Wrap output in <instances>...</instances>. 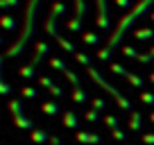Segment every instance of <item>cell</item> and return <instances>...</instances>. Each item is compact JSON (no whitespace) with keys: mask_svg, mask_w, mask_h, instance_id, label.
Listing matches in <instances>:
<instances>
[{"mask_svg":"<svg viewBox=\"0 0 154 145\" xmlns=\"http://www.w3.org/2000/svg\"><path fill=\"white\" fill-rule=\"evenodd\" d=\"M116 5L118 7H129V0H116Z\"/></svg>","mask_w":154,"mask_h":145,"instance_id":"obj_17","label":"cell"},{"mask_svg":"<svg viewBox=\"0 0 154 145\" xmlns=\"http://www.w3.org/2000/svg\"><path fill=\"white\" fill-rule=\"evenodd\" d=\"M50 66H52V68H57V70H66L63 61H59V59H52V61H50Z\"/></svg>","mask_w":154,"mask_h":145,"instance_id":"obj_14","label":"cell"},{"mask_svg":"<svg viewBox=\"0 0 154 145\" xmlns=\"http://www.w3.org/2000/svg\"><path fill=\"white\" fill-rule=\"evenodd\" d=\"M97 2V27H109V7H106V0H95Z\"/></svg>","mask_w":154,"mask_h":145,"instance_id":"obj_4","label":"cell"},{"mask_svg":"<svg viewBox=\"0 0 154 145\" xmlns=\"http://www.w3.org/2000/svg\"><path fill=\"white\" fill-rule=\"evenodd\" d=\"M18 5V0H0V7L2 9H7V7H16Z\"/></svg>","mask_w":154,"mask_h":145,"instance_id":"obj_13","label":"cell"},{"mask_svg":"<svg viewBox=\"0 0 154 145\" xmlns=\"http://www.w3.org/2000/svg\"><path fill=\"white\" fill-rule=\"evenodd\" d=\"M45 54H48V43L45 41H38L36 45H34V57H32V66H38V63L45 59Z\"/></svg>","mask_w":154,"mask_h":145,"instance_id":"obj_5","label":"cell"},{"mask_svg":"<svg viewBox=\"0 0 154 145\" xmlns=\"http://www.w3.org/2000/svg\"><path fill=\"white\" fill-rule=\"evenodd\" d=\"M0 25L5 29H16V18H11V16H0Z\"/></svg>","mask_w":154,"mask_h":145,"instance_id":"obj_7","label":"cell"},{"mask_svg":"<svg viewBox=\"0 0 154 145\" xmlns=\"http://www.w3.org/2000/svg\"><path fill=\"white\" fill-rule=\"evenodd\" d=\"M97 57H100V59H109L111 57V50L109 48H102L100 52H97Z\"/></svg>","mask_w":154,"mask_h":145,"instance_id":"obj_15","label":"cell"},{"mask_svg":"<svg viewBox=\"0 0 154 145\" xmlns=\"http://www.w3.org/2000/svg\"><path fill=\"white\" fill-rule=\"evenodd\" d=\"M122 54H125V57H136L138 59V52H136L134 48H129V45H122Z\"/></svg>","mask_w":154,"mask_h":145,"instance_id":"obj_11","label":"cell"},{"mask_svg":"<svg viewBox=\"0 0 154 145\" xmlns=\"http://www.w3.org/2000/svg\"><path fill=\"white\" fill-rule=\"evenodd\" d=\"M43 111H45V113H57L59 106H57V104H50V102H48V104H43Z\"/></svg>","mask_w":154,"mask_h":145,"instance_id":"obj_12","label":"cell"},{"mask_svg":"<svg viewBox=\"0 0 154 145\" xmlns=\"http://www.w3.org/2000/svg\"><path fill=\"white\" fill-rule=\"evenodd\" d=\"M82 41H84V43H97V41H100V39H97V34H93V32H86V34H84V36H82Z\"/></svg>","mask_w":154,"mask_h":145,"instance_id":"obj_10","label":"cell"},{"mask_svg":"<svg viewBox=\"0 0 154 145\" xmlns=\"http://www.w3.org/2000/svg\"><path fill=\"white\" fill-rule=\"evenodd\" d=\"M152 20H154V14H152Z\"/></svg>","mask_w":154,"mask_h":145,"instance_id":"obj_20","label":"cell"},{"mask_svg":"<svg viewBox=\"0 0 154 145\" xmlns=\"http://www.w3.org/2000/svg\"><path fill=\"white\" fill-rule=\"evenodd\" d=\"M41 84H43V86H48V88H50V93H54L57 97H61V95H63V91H61V88L57 86V84H52V82H50L48 77H41Z\"/></svg>","mask_w":154,"mask_h":145,"instance_id":"obj_6","label":"cell"},{"mask_svg":"<svg viewBox=\"0 0 154 145\" xmlns=\"http://www.w3.org/2000/svg\"><path fill=\"white\" fill-rule=\"evenodd\" d=\"M149 57H152V59H154V48H152V50H149Z\"/></svg>","mask_w":154,"mask_h":145,"instance_id":"obj_18","label":"cell"},{"mask_svg":"<svg viewBox=\"0 0 154 145\" xmlns=\"http://www.w3.org/2000/svg\"><path fill=\"white\" fill-rule=\"evenodd\" d=\"M149 5H154V0H140L138 5H136L134 9H131L129 14H127L125 18L120 20V23H118V27L113 29V34H111V36H109V41H106V48L111 50V48H116V45L120 43V39H122V34H125L127 29H129V25L134 23V20L138 18L140 14H145V11L149 9Z\"/></svg>","mask_w":154,"mask_h":145,"instance_id":"obj_2","label":"cell"},{"mask_svg":"<svg viewBox=\"0 0 154 145\" xmlns=\"http://www.w3.org/2000/svg\"><path fill=\"white\" fill-rule=\"evenodd\" d=\"M152 82H154V72H152Z\"/></svg>","mask_w":154,"mask_h":145,"instance_id":"obj_19","label":"cell"},{"mask_svg":"<svg viewBox=\"0 0 154 145\" xmlns=\"http://www.w3.org/2000/svg\"><path fill=\"white\" fill-rule=\"evenodd\" d=\"M134 36H136L138 41H149V39L154 36V32H152V29H136Z\"/></svg>","mask_w":154,"mask_h":145,"instance_id":"obj_8","label":"cell"},{"mask_svg":"<svg viewBox=\"0 0 154 145\" xmlns=\"http://www.w3.org/2000/svg\"><path fill=\"white\" fill-rule=\"evenodd\" d=\"M84 14H86V2L84 0H75V16L68 20V29L77 32L82 27V20H84Z\"/></svg>","mask_w":154,"mask_h":145,"instance_id":"obj_3","label":"cell"},{"mask_svg":"<svg viewBox=\"0 0 154 145\" xmlns=\"http://www.w3.org/2000/svg\"><path fill=\"white\" fill-rule=\"evenodd\" d=\"M38 5H41V0H29V2H27V7H25V20H23L20 36L16 39V43L7 50V57H16V54H20V52L25 50V45L29 43V39H32V34H34V16H36Z\"/></svg>","mask_w":154,"mask_h":145,"instance_id":"obj_1","label":"cell"},{"mask_svg":"<svg viewBox=\"0 0 154 145\" xmlns=\"http://www.w3.org/2000/svg\"><path fill=\"white\" fill-rule=\"evenodd\" d=\"M20 75H23V77H34V75H36V66H32V63H29V66H23L20 68Z\"/></svg>","mask_w":154,"mask_h":145,"instance_id":"obj_9","label":"cell"},{"mask_svg":"<svg viewBox=\"0 0 154 145\" xmlns=\"http://www.w3.org/2000/svg\"><path fill=\"white\" fill-rule=\"evenodd\" d=\"M23 95L25 97H36V91L34 88H23Z\"/></svg>","mask_w":154,"mask_h":145,"instance_id":"obj_16","label":"cell"}]
</instances>
